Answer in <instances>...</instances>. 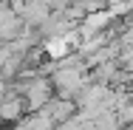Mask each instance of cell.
Returning <instances> with one entry per match:
<instances>
[{"mask_svg": "<svg viewBox=\"0 0 133 130\" xmlns=\"http://www.w3.org/2000/svg\"><path fill=\"white\" fill-rule=\"evenodd\" d=\"M45 113L51 116V122L57 125V130H59L79 113V105L74 102V99H59V96H54L51 102H48V107H45Z\"/></svg>", "mask_w": 133, "mask_h": 130, "instance_id": "obj_5", "label": "cell"}, {"mask_svg": "<svg viewBox=\"0 0 133 130\" xmlns=\"http://www.w3.org/2000/svg\"><path fill=\"white\" fill-rule=\"evenodd\" d=\"M17 93H23V99L28 105V113H34V110H43V107H48L54 96V82L51 77H45V74H37V77L31 79H20L17 85H11Z\"/></svg>", "mask_w": 133, "mask_h": 130, "instance_id": "obj_2", "label": "cell"}, {"mask_svg": "<svg viewBox=\"0 0 133 130\" xmlns=\"http://www.w3.org/2000/svg\"><path fill=\"white\" fill-rule=\"evenodd\" d=\"M51 82H54V93L59 99L77 102V96L91 85V71H88V65L79 54H71V57L57 62V68L51 71Z\"/></svg>", "mask_w": 133, "mask_h": 130, "instance_id": "obj_1", "label": "cell"}, {"mask_svg": "<svg viewBox=\"0 0 133 130\" xmlns=\"http://www.w3.org/2000/svg\"><path fill=\"white\" fill-rule=\"evenodd\" d=\"M28 113V105L23 99V93H17L14 88H9L0 99V122L3 125H17L23 116Z\"/></svg>", "mask_w": 133, "mask_h": 130, "instance_id": "obj_4", "label": "cell"}, {"mask_svg": "<svg viewBox=\"0 0 133 130\" xmlns=\"http://www.w3.org/2000/svg\"><path fill=\"white\" fill-rule=\"evenodd\" d=\"M54 14H57V11H54L51 0H26V6H23V11H20V20H23L28 28H37V31H40Z\"/></svg>", "mask_w": 133, "mask_h": 130, "instance_id": "obj_3", "label": "cell"}, {"mask_svg": "<svg viewBox=\"0 0 133 130\" xmlns=\"http://www.w3.org/2000/svg\"><path fill=\"white\" fill-rule=\"evenodd\" d=\"M0 130H6V125H3V122H0Z\"/></svg>", "mask_w": 133, "mask_h": 130, "instance_id": "obj_6", "label": "cell"}]
</instances>
